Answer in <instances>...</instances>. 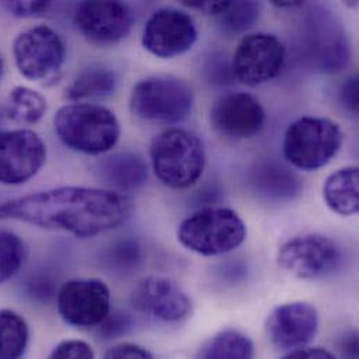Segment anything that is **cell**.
Listing matches in <instances>:
<instances>
[{"label": "cell", "instance_id": "obj_1", "mask_svg": "<svg viewBox=\"0 0 359 359\" xmlns=\"http://www.w3.org/2000/svg\"><path fill=\"white\" fill-rule=\"evenodd\" d=\"M132 210V200L125 194L63 186L0 203V221L15 219L77 238H93L125 224Z\"/></svg>", "mask_w": 359, "mask_h": 359}, {"label": "cell", "instance_id": "obj_2", "mask_svg": "<svg viewBox=\"0 0 359 359\" xmlns=\"http://www.w3.org/2000/svg\"><path fill=\"white\" fill-rule=\"evenodd\" d=\"M295 46L301 62L318 73H337L348 65L351 56L343 22L323 4L311 6L302 14Z\"/></svg>", "mask_w": 359, "mask_h": 359}, {"label": "cell", "instance_id": "obj_3", "mask_svg": "<svg viewBox=\"0 0 359 359\" xmlns=\"http://www.w3.org/2000/svg\"><path fill=\"white\" fill-rule=\"evenodd\" d=\"M55 130L60 142L84 154L100 156L112 150L121 137L116 115L95 104H69L55 115Z\"/></svg>", "mask_w": 359, "mask_h": 359}, {"label": "cell", "instance_id": "obj_4", "mask_svg": "<svg viewBox=\"0 0 359 359\" xmlns=\"http://www.w3.org/2000/svg\"><path fill=\"white\" fill-rule=\"evenodd\" d=\"M154 174L171 189H186L203 175L205 151L200 137L186 129L172 128L160 133L150 146Z\"/></svg>", "mask_w": 359, "mask_h": 359}, {"label": "cell", "instance_id": "obj_5", "mask_svg": "<svg viewBox=\"0 0 359 359\" xmlns=\"http://www.w3.org/2000/svg\"><path fill=\"white\" fill-rule=\"evenodd\" d=\"M248 235L236 211L226 207H204L180 222V243L203 256H219L241 246Z\"/></svg>", "mask_w": 359, "mask_h": 359}, {"label": "cell", "instance_id": "obj_6", "mask_svg": "<svg viewBox=\"0 0 359 359\" xmlns=\"http://www.w3.org/2000/svg\"><path fill=\"white\" fill-rule=\"evenodd\" d=\"M344 142L341 128L327 119L304 116L292 122L284 136V157L295 168L318 171L327 165Z\"/></svg>", "mask_w": 359, "mask_h": 359}, {"label": "cell", "instance_id": "obj_7", "mask_svg": "<svg viewBox=\"0 0 359 359\" xmlns=\"http://www.w3.org/2000/svg\"><path fill=\"white\" fill-rule=\"evenodd\" d=\"M194 104L190 86L174 76H151L139 81L130 94V112L149 122L184 121Z\"/></svg>", "mask_w": 359, "mask_h": 359}, {"label": "cell", "instance_id": "obj_8", "mask_svg": "<svg viewBox=\"0 0 359 359\" xmlns=\"http://www.w3.org/2000/svg\"><path fill=\"white\" fill-rule=\"evenodd\" d=\"M18 72L31 81L55 83L66 62V46L60 35L46 25L21 32L13 43Z\"/></svg>", "mask_w": 359, "mask_h": 359}, {"label": "cell", "instance_id": "obj_9", "mask_svg": "<svg viewBox=\"0 0 359 359\" xmlns=\"http://www.w3.org/2000/svg\"><path fill=\"white\" fill-rule=\"evenodd\" d=\"M341 246L330 236L305 233L288 239L278 250V264L288 274L301 280L325 278L341 266Z\"/></svg>", "mask_w": 359, "mask_h": 359}, {"label": "cell", "instance_id": "obj_10", "mask_svg": "<svg viewBox=\"0 0 359 359\" xmlns=\"http://www.w3.org/2000/svg\"><path fill=\"white\" fill-rule=\"evenodd\" d=\"M285 57V46L274 34L255 32L245 35L233 53V76L248 87L264 84L283 72Z\"/></svg>", "mask_w": 359, "mask_h": 359}, {"label": "cell", "instance_id": "obj_11", "mask_svg": "<svg viewBox=\"0 0 359 359\" xmlns=\"http://www.w3.org/2000/svg\"><path fill=\"white\" fill-rule=\"evenodd\" d=\"M57 311L73 327H98L111 312L109 288L97 278L70 280L57 291Z\"/></svg>", "mask_w": 359, "mask_h": 359}, {"label": "cell", "instance_id": "obj_12", "mask_svg": "<svg viewBox=\"0 0 359 359\" xmlns=\"http://www.w3.org/2000/svg\"><path fill=\"white\" fill-rule=\"evenodd\" d=\"M74 24L88 42L112 46L129 35L135 15L122 1H84L76 8Z\"/></svg>", "mask_w": 359, "mask_h": 359}, {"label": "cell", "instance_id": "obj_13", "mask_svg": "<svg viewBox=\"0 0 359 359\" xmlns=\"http://www.w3.org/2000/svg\"><path fill=\"white\" fill-rule=\"evenodd\" d=\"M46 161V146L27 129L0 130V183L21 184L34 178Z\"/></svg>", "mask_w": 359, "mask_h": 359}, {"label": "cell", "instance_id": "obj_14", "mask_svg": "<svg viewBox=\"0 0 359 359\" xmlns=\"http://www.w3.org/2000/svg\"><path fill=\"white\" fill-rule=\"evenodd\" d=\"M142 41L154 56L171 59L191 49L197 41V28L186 11L165 7L149 18Z\"/></svg>", "mask_w": 359, "mask_h": 359}, {"label": "cell", "instance_id": "obj_15", "mask_svg": "<svg viewBox=\"0 0 359 359\" xmlns=\"http://www.w3.org/2000/svg\"><path fill=\"white\" fill-rule=\"evenodd\" d=\"M211 128L231 139H252L266 125V111L259 100L248 93H229L219 97L210 111Z\"/></svg>", "mask_w": 359, "mask_h": 359}, {"label": "cell", "instance_id": "obj_16", "mask_svg": "<svg viewBox=\"0 0 359 359\" xmlns=\"http://www.w3.org/2000/svg\"><path fill=\"white\" fill-rule=\"evenodd\" d=\"M130 304L136 312L165 323L182 322L191 313V299L164 277L140 280L130 294Z\"/></svg>", "mask_w": 359, "mask_h": 359}, {"label": "cell", "instance_id": "obj_17", "mask_svg": "<svg viewBox=\"0 0 359 359\" xmlns=\"http://www.w3.org/2000/svg\"><path fill=\"white\" fill-rule=\"evenodd\" d=\"M319 329V315L308 302H288L277 306L269 316L266 332L280 350L302 348L311 343Z\"/></svg>", "mask_w": 359, "mask_h": 359}, {"label": "cell", "instance_id": "obj_18", "mask_svg": "<svg viewBox=\"0 0 359 359\" xmlns=\"http://www.w3.org/2000/svg\"><path fill=\"white\" fill-rule=\"evenodd\" d=\"M248 183L257 197L276 203L294 200L304 187L295 172L274 160L256 163L248 174Z\"/></svg>", "mask_w": 359, "mask_h": 359}, {"label": "cell", "instance_id": "obj_19", "mask_svg": "<svg viewBox=\"0 0 359 359\" xmlns=\"http://www.w3.org/2000/svg\"><path fill=\"white\" fill-rule=\"evenodd\" d=\"M97 174L104 183L121 191L137 190L149 178L146 161L135 153H116L102 158L97 164Z\"/></svg>", "mask_w": 359, "mask_h": 359}, {"label": "cell", "instance_id": "obj_20", "mask_svg": "<svg viewBox=\"0 0 359 359\" xmlns=\"http://www.w3.org/2000/svg\"><path fill=\"white\" fill-rule=\"evenodd\" d=\"M358 168H341L332 174L323 186L326 204L343 217L355 215L359 210Z\"/></svg>", "mask_w": 359, "mask_h": 359}, {"label": "cell", "instance_id": "obj_21", "mask_svg": "<svg viewBox=\"0 0 359 359\" xmlns=\"http://www.w3.org/2000/svg\"><path fill=\"white\" fill-rule=\"evenodd\" d=\"M116 76L114 70L102 65L84 67L66 88V97L73 101L100 100L109 97L116 90Z\"/></svg>", "mask_w": 359, "mask_h": 359}, {"label": "cell", "instance_id": "obj_22", "mask_svg": "<svg viewBox=\"0 0 359 359\" xmlns=\"http://www.w3.org/2000/svg\"><path fill=\"white\" fill-rule=\"evenodd\" d=\"M252 340L238 330H224L208 339L198 350L197 359H253Z\"/></svg>", "mask_w": 359, "mask_h": 359}, {"label": "cell", "instance_id": "obj_23", "mask_svg": "<svg viewBox=\"0 0 359 359\" xmlns=\"http://www.w3.org/2000/svg\"><path fill=\"white\" fill-rule=\"evenodd\" d=\"M29 340L28 325L13 311H0V359H21Z\"/></svg>", "mask_w": 359, "mask_h": 359}, {"label": "cell", "instance_id": "obj_24", "mask_svg": "<svg viewBox=\"0 0 359 359\" xmlns=\"http://www.w3.org/2000/svg\"><path fill=\"white\" fill-rule=\"evenodd\" d=\"M46 100L35 90L15 87L7 100V115L15 122L32 125L39 122L46 112Z\"/></svg>", "mask_w": 359, "mask_h": 359}, {"label": "cell", "instance_id": "obj_25", "mask_svg": "<svg viewBox=\"0 0 359 359\" xmlns=\"http://www.w3.org/2000/svg\"><path fill=\"white\" fill-rule=\"evenodd\" d=\"M143 249L135 239H122L112 243L102 255L104 267L114 274H129L140 267Z\"/></svg>", "mask_w": 359, "mask_h": 359}, {"label": "cell", "instance_id": "obj_26", "mask_svg": "<svg viewBox=\"0 0 359 359\" xmlns=\"http://www.w3.org/2000/svg\"><path fill=\"white\" fill-rule=\"evenodd\" d=\"M262 4L257 1H231L229 7L218 15L219 28L225 35H238L250 29L260 18Z\"/></svg>", "mask_w": 359, "mask_h": 359}, {"label": "cell", "instance_id": "obj_27", "mask_svg": "<svg viewBox=\"0 0 359 359\" xmlns=\"http://www.w3.org/2000/svg\"><path fill=\"white\" fill-rule=\"evenodd\" d=\"M25 259L24 242L13 232L0 231V284L13 278Z\"/></svg>", "mask_w": 359, "mask_h": 359}, {"label": "cell", "instance_id": "obj_28", "mask_svg": "<svg viewBox=\"0 0 359 359\" xmlns=\"http://www.w3.org/2000/svg\"><path fill=\"white\" fill-rule=\"evenodd\" d=\"M203 73L205 81L214 87L231 86L235 81L232 63L226 60V56L222 53H212L207 57L203 66Z\"/></svg>", "mask_w": 359, "mask_h": 359}, {"label": "cell", "instance_id": "obj_29", "mask_svg": "<svg viewBox=\"0 0 359 359\" xmlns=\"http://www.w3.org/2000/svg\"><path fill=\"white\" fill-rule=\"evenodd\" d=\"M133 327L130 316L122 311H111L104 322L97 327V333L101 339H116L125 336Z\"/></svg>", "mask_w": 359, "mask_h": 359}, {"label": "cell", "instance_id": "obj_30", "mask_svg": "<svg viewBox=\"0 0 359 359\" xmlns=\"http://www.w3.org/2000/svg\"><path fill=\"white\" fill-rule=\"evenodd\" d=\"M48 359H94V351L83 340H66L53 348Z\"/></svg>", "mask_w": 359, "mask_h": 359}, {"label": "cell", "instance_id": "obj_31", "mask_svg": "<svg viewBox=\"0 0 359 359\" xmlns=\"http://www.w3.org/2000/svg\"><path fill=\"white\" fill-rule=\"evenodd\" d=\"M1 7L13 15L18 17H34L43 14L49 7V1H4Z\"/></svg>", "mask_w": 359, "mask_h": 359}, {"label": "cell", "instance_id": "obj_32", "mask_svg": "<svg viewBox=\"0 0 359 359\" xmlns=\"http://www.w3.org/2000/svg\"><path fill=\"white\" fill-rule=\"evenodd\" d=\"M358 77L351 76L348 77L339 90V101L344 107L346 111H348L353 115H357L358 112Z\"/></svg>", "mask_w": 359, "mask_h": 359}, {"label": "cell", "instance_id": "obj_33", "mask_svg": "<svg viewBox=\"0 0 359 359\" xmlns=\"http://www.w3.org/2000/svg\"><path fill=\"white\" fill-rule=\"evenodd\" d=\"M104 359H154L151 353L137 344L123 343L112 347Z\"/></svg>", "mask_w": 359, "mask_h": 359}, {"label": "cell", "instance_id": "obj_34", "mask_svg": "<svg viewBox=\"0 0 359 359\" xmlns=\"http://www.w3.org/2000/svg\"><path fill=\"white\" fill-rule=\"evenodd\" d=\"M183 6L201 11L210 15H221L231 4V1H183Z\"/></svg>", "mask_w": 359, "mask_h": 359}, {"label": "cell", "instance_id": "obj_35", "mask_svg": "<svg viewBox=\"0 0 359 359\" xmlns=\"http://www.w3.org/2000/svg\"><path fill=\"white\" fill-rule=\"evenodd\" d=\"M339 351L344 359H358V333L347 332L337 343Z\"/></svg>", "mask_w": 359, "mask_h": 359}, {"label": "cell", "instance_id": "obj_36", "mask_svg": "<svg viewBox=\"0 0 359 359\" xmlns=\"http://www.w3.org/2000/svg\"><path fill=\"white\" fill-rule=\"evenodd\" d=\"M283 359H337L334 354L325 348H297Z\"/></svg>", "mask_w": 359, "mask_h": 359}, {"label": "cell", "instance_id": "obj_37", "mask_svg": "<svg viewBox=\"0 0 359 359\" xmlns=\"http://www.w3.org/2000/svg\"><path fill=\"white\" fill-rule=\"evenodd\" d=\"M271 4L277 8H298L305 6L304 1H271Z\"/></svg>", "mask_w": 359, "mask_h": 359}, {"label": "cell", "instance_id": "obj_38", "mask_svg": "<svg viewBox=\"0 0 359 359\" xmlns=\"http://www.w3.org/2000/svg\"><path fill=\"white\" fill-rule=\"evenodd\" d=\"M3 72H4V62H3V57H1V55H0V79H1V76H3Z\"/></svg>", "mask_w": 359, "mask_h": 359}]
</instances>
